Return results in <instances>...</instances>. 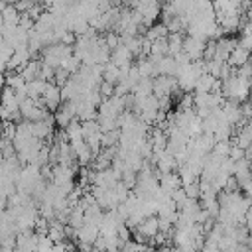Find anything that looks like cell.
<instances>
[{
	"label": "cell",
	"mask_w": 252,
	"mask_h": 252,
	"mask_svg": "<svg viewBox=\"0 0 252 252\" xmlns=\"http://www.w3.org/2000/svg\"><path fill=\"white\" fill-rule=\"evenodd\" d=\"M173 93H177V81L175 77H163L158 75L152 79V94L161 100V98H173Z\"/></svg>",
	"instance_id": "cell-1"
},
{
	"label": "cell",
	"mask_w": 252,
	"mask_h": 252,
	"mask_svg": "<svg viewBox=\"0 0 252 252\" xmlns=\"http://www.w3.org/2000/svg\"><path fill=\"white\" fill-rule=\"evenodd\" d=\"M73 120H77L75 114V104L73 102H61V106L53 112V122L59 130H65Z\"/></svg>",
	"instance_id": "cell-2"
},
{
	"label": "cell",
	"mask_w": 252,
	"mask_h": 252,
	"mask_svg": "<svg viewBox=\"0 0 252 252\" xmlns=\"http://www.w3.org/2000/svg\"><path fill=\"white\" fill-rule=\"evenodd\" d=\"M205 43L203 39H197V37H183V53L191 59V61H199L203 59V53H205Z\"/></svg>",
	"instance_id": "cell-3"
},
{
	"label": "cell",
	"mask_w": 252,
	"mask_h": 252,
	"mask_svg": "<svg viewBox=\"0 0 252 252\" xmlns=\"http://www.w3.org/2000/svg\"><path fill=\"white\" fill-rule=\"evenodd\" d=\"M37 238L33 230H24L16 234V250L18 252H37Z\"/></svg>",
	"instance_id": "cell-4"
},
{
	"label": "cell",
	"mask_w": 252,
	"mask_h": 252,
	"mask_svg": "<svg viewBox=\"0 0 252 252\" xmlns=\"http://www.w3.org/2000/svg\"><path fill=\"white\" fill-rule=\"evenodd\" d=\"M132 61H134V55L130 53V49H126L124 45H118L114 51H110V63L124 71V69H130L132 67Z\"/></svg>",
	"instance_id": "cell-5"
},
{
	"label": "cell",
	"mask_w": 252,
	"mask_h": 252,
	"mask_svg": "<svg viewBox=\"0 0 252 252\" xmlns=\"http://www.w3.org/2000/svg\"><path fill=\"white\" fill-rule=\"evenodd\" d=\"M41 98H43L45 108H47L49 112H55V110L61 106V89L55 87L53 83H49L47 89H45V93L41 94Z\"/></svg>",
	"instance_id": "cell-6"
},
{
	"label": "cell",
	"mask_w": 252,
	"mask_h": 252,
	"mask_svg": "<svg viewBox=\"0 0 252 252\" xmlns=\"http://www.w3.org/2000/svg\"><path fill=\"white\" fill-rule=\"evenodd\" d=\"M39 71H41V59H30L18 73L22 75V79L26 83H32V81L39 79Z\"/></svg>",
	"instance_id": "cell-7"
},
{
	"label": "cell",
	"mask_w": 252,
	"mask_h": 252,
	"mask_svg": "<svg viewBox=\"0 0 252 252\" xmlns=\"http://www.w3.org/2000/svg\"><path fill=\"white\" fill-rule=\"evenodd\" d=\"M67 224L59 222V220H51L49 226H47V236L53 244H63L67 240V230H65Z\"/></svg>",
	"instance_id": "cell-8"
},
{
	"label": "cell",
	"mask_w": 252,
	"mask_h": 252,
	"mask_svg": "<svg viewBox=\"0 0 252 252\" xmlns=\"http://www.w3.org/2000/svg\"><path fill=\"white\" fill-rule=\"evenodd\" d=\"M250 61V51H246V49H242V47H234L232 51H230V55H228V59H226V65H230L232 69H240L242 65H246Z\"/></svg>",
	"instance_id": "cell-9"
},
{
	"label": "cell",
	"mask_w": 252,
	"mask_h": 252,
	"mask_svg": "<svg viewBox=\"0 0 252 252\" xmlns=\"http://www.w3.org/2000/svg\"><path fill=\"white\" fill-rule=\"evenodd\" d=\"M177 71H179V65L175 63L173 57L165 55V57H161V59L158 61V75H163V77H175Z\"/></svg>",
	"instance_id": "cell-10"
},
{
	"label": "cell",
	"mask_w": 252,
	"mask_h": 252,
	"mask_svg": "<svg viewBox=\"0 0 252 252\" xmlns=\"http://www.w3.org/2000/svg\"><path fill=\"white\" fill-rule=\"evenodd\" d=\"M47 81H41V79H35V81H32V83H26V89H24V93H26V96L28 98H32V100H35V98H39L43 93H45V89H47Z\"/></svg>",
	"instance_id": "cell-11"
},
{
	"label": "cell",
	"mask_w": 252,
	"mask_h": 252,
	"mask_svg": "<svg viewBox=\"0 0 252 252\" xmlns=\"http://www.w3.org/2000/svg\"><path fill=\"white\" fill-rule=\"evenodd\" d=\"M169 35V32H167V28L159 22V24H154V26H150L148 30H146V33H144V37L152 43V41H158V39H165Z\"/></svg>",
	"instance_id": "cell-12"
},
{
	"label": "cell",
	"mask_w": 252,
	"mask_h": 252,
	"mask_svg": "<svg viewBox=\"0 0 252 252\" xmlns=\"http://www.w3.org/2000/svg\"><path fill=\"white\" fill-rule=\"evenodd\" d=\"M183 51V33H169L167 35V55L175 57Z\"/></svg>",
	"instance_id": "cell-13"
},
{
	"label": "cell",
	"mask_w": 252,
	"mask_h": 252,
	"mask_svg": "<svg viewBox=\"0 0 252 252\" xmlns=\"http://www.w3.org/2000/svg\"><path fill=\"white\" fill-rule=\"evenodd\" d=\"M120 77H122V71L116 69L110 61H108L106 65H102V81H104V83H110V85L116 87V83L120 81Z\"/></svg>",
	"instance_id": "cell-14"
},
{
	"label": "cell",
	"mask_w": 252,
	"mask_h": 252,
	"mask_svg": "<svg viewBox=\"0 0 252 252\" xmlns=\"http://www.w3.org/2000/svg\"><path fill=\"white\" fill-rule=\"evenodd\" d=\"M215 83L217 79L209 73H203L199 79H197V85H195V93H213L215 89Z\"/></svg>",
	"instance_id": "cell-15"
},
{
	"label": "cell",
	"mask_w": 252,
	"mask_h": 252,
	"mask_svg": "<svg viewBox=\"0 0 252 252\" xmlns=\"http://www.w3.org/2000/svg\"><path fill=\"white\" fill-rule=\"evenodd\" d=\"M0 18H2V22H4L6 26H18V22H20V12L14 8V4H6V8H4L2 14H0Z\"/></svg>",
	"instance_id": "cell-16"
},
{
	"label": "cell",
	"mask_w": 252,
	"mask_h": 252,
	"mask_svg": "<svg viewBox=\"0 0 252 252\" xmlns=\"http://www.w3.org/2000/svg\"><path fill=\"white\" fill-rule=\"evenodd\" d=\"M118 142H120V128L118 130H112V132H106L100 138V146L102 148H116Z\"/></svg>",
	"instance_id": "cell-17"
},
{
	"label": "cell",
	"mask_w": 252,
	"mask_h": 252,
	"mask_svg": "<svg viewBox=\"0 0 252 252\" xmlns=\"http://www.w3.org/2000/svg\"><path fill=\"white\" fill-rule=\"evenodd\" d=\"M71 77H73V75H69L65 69H61V67H59V69H55V75H53V81H51V83H53L55 87H59V89H61V87H65V85H67V81H69Z\"/></svg>",
	"instance_id": "cell-18"
},
{
	"label": "cell",
	"mask_w": 252,
	"mask_h": 252,
	"mask_svg": "<svg viewBox=\"0 0 252 252\" xmlns=\"http://www.w3.org/2000/svg\"><path fill=\"white\" fill-rule=\"evenodd\" d=\"M12 53H14V47L8 43V41H4V39H0V63H8L10 61V57H12Z\"/></svg>",
	"instance_id": "cell-19"
},
{
	"label": "cell",
	"mask_w": 252,
	"mask_h": 252,
	"mask_svg": "<svg viewBox=\"0 0 252 252\" xmlns=\"http://www.w3.org/2000/svg\"><path fill=\"white\" fill-rule=\"evenodd\" d=\"M53 250V242L49 240L47 234H41L37 238V252H51Z\"/></svg>",
	"instance_id": "cell-20"
},
{
	"label": "cell",
	"mask_w": 252,
	"mask_h": 252,
	"mask_svg": "<svg viewBox=\"0 0 252 252\" xmlns=\"http://www.w3.org/2000/svg\"><path fill=\"white\" fill-rule=\"evenodd\" d=\"M116 236H118V240L124 244V242H128V240H132V230L126 226V224H122L120 228H118V232H116Z\"/></svg>",
	"instance_id": "cell-21"
},
{
	"label": "cell",
	"mask_w": 252,
	"mask_h": 252,
	"mask_svg": "<svg viewBox=\"0 0 252 252\" xmlns=\"http://www.w3.org/2000/svg\"><path fill=\"white\" fill-rule=\"evenodd\" d=\"M8 209V195L0 191V213H4Z\"/></svg>",
	"instance_id": "cell-22"
},
{
	"label": "cell",
	"mask_w": 252,
	"mask_h": 252,
	"mask_svg": "<svg viewBox=\"0 0 252 252\" xmlns=\"http://www.w3.org/2000/svg\"><path fill=\"white\" fill-rule=\"evenodd\" d=\"M75 252H79V250H75Z\"/></svg>",
	"instance_id": "cell-23"
}]
</instances>
